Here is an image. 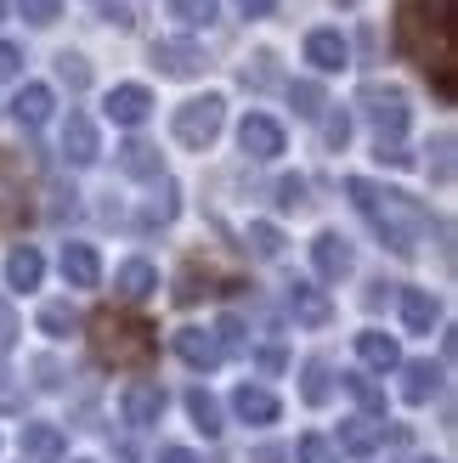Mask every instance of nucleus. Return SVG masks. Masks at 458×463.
Segmentation results:
<instances>
[{"instance_id": "obj_1", "label": "nucleus", "mask_w": 458, "mask_h": 463, "mask_svg": "<svg viewBox=\"0 0 458 463\" xmlns=\"http://www.w3.org/2000/svg\"><path fill=\"white\" fill-rule=\"evenodd\" d=\"M396 45L436 80L442 97H458V23H453L447 0H402Z\"/></svg>"}, {"instance_id": "obj_2", "label": "nucleus", "mask_w": 458, "mask_h": 463, "mask_svg": "<svg viewBox=\"0 0 458 463\" xmlns=\"http://www.w3.org/2000/svg\"><path fill=\"white\" fill-rule=\"evenodd\" d=\"M346 193H351L357 210L368 215V226L385 238L391 254H419V243L430 238V210L419 198H407L396 187H379V181H368V175H351Z\"/></svg>"}, {"instance_id": "obj_3", "label": "nucleus", "mask_w": 458, "mask_h": 463, "mask_svg": "<svg viewBox=\"0 0 458 463\" xmlns=\"http://www.w3.org/2000/svg\"><path fill=\"white\" fill-rule=\"evenodd\" d=\"M91 351L108 367H148L153 362V328L142 317H125V311H97L91 317Z\"/></svg>"}, {"instance_id": "obj_4", "label": "nucleus", "mask_w": 458, "mask_h": 463, "mask_svg": "<svg viewBox=\"0 0 458 463\" xmlns=\"http://www.w3.org/2000/svg\"><path fill=\"white\" fill-rule=\"evenodd\" d=\"M221 125H226V102H221V97H193V102H181L176 119H170L176 142H181V147H198V153L221 136Z\"/></svg>"}, {"instance_id": "obj_5", "label": "nucleus", "mask_w": 458, "mask_h": 463, "mask_svg": "<svg viewBox=\"0 0 458 463\" xmlns=\"http://www.w3.org/2000/svg\"><path fill=\"white\" fill-rule=\"evenodd\" d=\"M357 108H362V119L374 125V136L379 142H402V130H407V97L396 85H362V97H357Z\"/></svg>"}, {"instance_id": "obj_6", "label": "nucleus", "mask_w": 458, "mask_h": 463, "mask_svg": "<svg viewBox=\"0 0 458 463\" xmlns=\"http://www.w3.org/2000/svg\"><path fill=\"white\" fill-rule=\"evenodd\" d=\"M62 158L74 170H85V165L102 158V136H97V119H91V113H68L62 119Z\"/></svg>"}, {"instance_id": "obj_7", "label": "nucleus", "mask_w": 458, "mask_h": 463, "mask_svg": "<svg viewBox=\"0 0 458 463\" xmlns=\"http://www.w3.org/2000/svg\"><path fill=\"white\" fill-rule=\"evenodd\" d=\"M119 419L130 430H153L158 419H165V384H125V396H119Z\"/></svg>"}, {"instance_id": "obj_8", "label": "nucleus", "mask_w": 458, "mask_h": 463, "mask_svg": "<svg viewBox=\"0 0 458 463\" xmlns=\"http://www.w3.org/2000/svg\"><path fill=\"white\" fill-rule=\"evenodd\" d=\"M153 68L158 74H170V80H193V74H204V52L193 40H153Z\"/></svg>"}, {"instance_id": "obj_9", "label": "nucleus", "mask_w": 458, "mask_h": 463, "mask_svg": "<svg viewBox=\"0 0 458 463\" xmlns=\"http://www.w3.org/2000/svg\"><path fill=\"white\" fill-rule=\"evenodd\" d=\"M283 299H289L294 322H306V328H329V322H334V306H329V294L317 288V283H306V277H294Z\"/></svg>"}, {"instance_id": "obj_10", "label": "nucleus", "mask_w": 458, "mask_h": 463, "mask_svg": "<svg viewBox=\"0 0 458 463\" xmlns=\"http://www.w3.org/2000/svg\"><path fill=\"white\" fill-rule=\"evenodd\" d=\"M238 147L249 158H278L283 153V125L272 119V113H249V119L238 125Z\"/></svg>"}, {"instance_id": "obj_11", "label": "nucleus", "mask_w": 458, "mask_h": 463, "mask_svg": "<svg viewBox=\"0 0 458 463\" xmlns=\"http://www.w3.org/2000/svg\"><path fill=\"white\" fill-rule=\"evenodd\" d=\"M311 266H317V277H329V283H339V277H351V266H357V249L339 238V232H323V238L311 243Z\"/></svg>"}, {"instance_id": "obj_12", "label": "nucleus", "mask_w": 458, "mask_h": 463, "mask_svg": "<svg viewBox=\"0 0 458 463\" xmlns=\"http://www.w3.org/2000/svg\"><path fill=\"white\" fill-rule=\"evenodd\" d=\"M306 62L317 68V74H339V68L351 62V45L339 29H311L306 34Z\"/></svg>"}, {"instance_id": "obj_13", "label": "nucleus", "mask_w": 458, "mask_h": 463, "mask_svg": "<svg viewBox=\"0 0 458 463\" xmlns=\"http://www.w3.org/2000/svg\"><path fill=\"white\" fill-rule=\"evenodd\" d=\"M233 412H238V419L243 424H255V430H266V424H278V396H272V390L266 384H238L233 390Z\"/></svg>"}, {"instance_id": "obj_14", "label": "nucleus", "mask_w": 458, "mask_h": 463, "mask_svg": "<svg viewBox=\"0 0 458 463\" xmlns=\"http://www.w3.org/2000/svg\"><path fill=\"white\" fill-rule=\"evenodd\" d=\"M102 108H108L113 125H142L148 113H153V90L148 85H113Z\"/></svg>"}, {"instance_id": "obj_15", "label": "nucleus", "mask_w": 458, "mask_h": 463, "mask_svg": "<svg viewBox=\"0 0 458 463\" xmlns=\"http://www.w3.org/2000/svg\"><path fill=\"white\" fill-rule=\"evenodd\" d=\"M62 277H68V288H97L102 283V254L91 243H62Z\"/></svg>"}, {"instance_id": "obj_16", "label": "nucleus", "mask_w": 458, "mask_h": 463, "mask_svg": "<svg viewBox=\"0 0 458 463\" xmlns=\"http://www.w3.org/2000/svg\"><path fill=\"white\" fill-rule=\"evenodd\" d=\"M357 356H362V367H374V373H396V367H402V345L391 334L368 328V334H357Z\"/></svg>"}, {"instance_id": "obj_17", "label": "nucleus", "mask_w": 458, "mask_h": 463, "mask_svg": "<svg viewBox=\"0 0 458 463\" xmlns=\"http://www.w3.org/2000/svg\"><path fill=\"white\" fill-rule=\"evenodd\" d=\"M176 356L187 367H198V373H210V367H221V345H215V334H204V328H181L176 334Z\"/></svg>"}, {"instance_id": "obj_18", "label": "nucleus", "mask_w": 458, "mask_h": 463, "mask_svg": "<svg viewBox=\"0 0 458 463\" xmlns=\"http://www.w3.org/2000/svg\"><path fill=\"white\" fill-rule=\"evenodd\" d=\"M62 452H68V441L57 424H23V458L29 463H62Z\"/></svg>"}, {"instance_id": "obj_19", "label": "nucleus", "mask_w": 458, "mask_h": 463, "mask_svg": "<svg viewBox=\"0 0 458 463\" xmlns=\"http://www.w3.org/2000/svg\"><path fill=\"white\" fill-rule=\"evenodd\" d=\"M119 170H125V175H136V181H158V175H165V153L136 136V142H125V147H119Z\"/></svg>"}, {"instance_id": "obj_20", "label": "nucleus", "mask_w": 458, "mask_h": 463, "mask_svg": "<svg viewBox=\"0 0 458 463\" xmlns=\"http://www.w3.org/2000/svg\"><path fill=\"white\" fill-rule=\"evenodd\" d=\"M52 108H57L52 102V85H23L17 97H12V119L29 125V130H40L45 119H52Z\"/></svg>"}, {"instance_id": "obj_21", "label": "nucleus", "mask_w": 458, "mask_h": 463, "mask_svg": "<svg viewBox=\"0 0 458 463\" xmlns=\"http://www.w3.org/2000/svg\"><path fill=\"white\" fill-rule=\"evenodd\" d=\"M436 390H442V367L436 362H402V402L425 407Z\"/></svg>"}, {"instance_id": "obj_22", "label": "nucleus", "mask_w": 458, "mask_h": 463, "mask_svg": "<svg viewBox=\"0 0 458 463\" xmlns=\"http://www.w3.org/2000/svg\"><path fill=\"white\" fill-rule=\"evenodd\" d=\"M153 288H158V271H153L148 260H125L119 271H113V294L130 299V306H136V299H148Z\"/></svg>"}, {"instance_id": "obj_23", "label": "nucleus", "mask_w": 458, "mask_h": 463, "mask_svg": "<svg viewBox=\"0 0 458 463\" xmlns=\"http://www.w3.org/2000/svg\"><path fill=\"white\" fill-rule=\"evenodd\" d=\"M436 317H442V306H436V294H430V288H402V322H407V334H430V328H436Z\"/></svg>"}, {"instance_id": "obj_24", "label": "nucleus", "mask_w": 458, "mask_h": 463, "mask_svg": "<svg viewBox=\"0 0 458 463\" xmlns=\"http://www.w3.org/2000/svg\"><path fill=\"white\" fill-rule=\"evenodd\" d=\"M176 210H181V187H176V181H165V175H158V187H153V198L142 203V221H136V226H170L176 221Z\"/></svg>"}, {"instance_id": "obj_25", "label": "nucleus", "mask_w": 458, "mask_h": 463, "mask_svg": "<svg viewBox=\"0 0 458 463\" xmlns=\"http://www.w3.org/2000/svg\"><path fill=\"white\" fill-rule=\"evenodd\" d=\"M385 441V430L374 419H346L339 424V452H351V458H374Z\"/></svg>"}, {"instance_id": "obj_26", "label": "nucleus", "mask_w": 458, "mask_h": 463, "mask_svg": "<svg viewBox=\"0 0 458 463\" xmlns=\"http://www.w3.org/2000/svg\"><path fill=\"white\" fill-rule=\"evenodd\" d=\"M40 277H45L40 249H29V243H23V249H12V254H6V283H12V288H23V294H29V288H40Z\"/></svg>"}, {"instance_id": "obj_27", "label": "nucleus", "mask_w": 458, "mask_h": 463, "mask_svg": "<svg viewBox=\"0 0 458 463\" xmlns=\"http://www.w3.org/2000/svg\"><path fill=\"white\" fill-rule=\"evenodd\" d=\"M301 396H306V407H323V402L334 396V367H329L323 356H311V362L301 367Z\"/></svg>"}, {"instance_id": "obj_28", "label": "nucleus", "mask_w": 458, "mask_h": 463, "mask_svg": "<svg viewBox=\"0 0 458 463\" xmlns=\"http://www.w3.org/2000/svg\"><path fill=\"white\" fill-rule=\"evenodd\" d=\"M187 412H193V424H198L204 435H221V430H226V424H221V402H215L204 384H193V390H187Z\"/></svg>"}, {"instance_id": "obj_29", "label": "nucleus", "mask_w": 458, "mask_h": 463, "mask_svg": "<svg viewBox=\"0 0 458 463\" xmlns=\"http://www.w3.org/2000/svg\"><path fill=\"white\" fill-rule=\"evenodd\" d=\"M80 328V311L68 306V299H52V306H40V334H52V339H68Z\"/></svg>"}, {"instance_id": "obj_30", "label": "nucleus", "mask_w": 458, "mask_h": 463, "mask_svg": "<svg viewBox=\"0 0 458 463\" xmlns=\"http://www.w3.org/2000/svg\"><path fill=\"white\" fill-rule=\"evenodd\" d=\"M243 243H249V254H261V260H278V254H283V232L272 221H249Z\"/></svg>"}, {"instance_id": "obj_31", "label": "nucleus", "mask_w": 458, "mask_h": 463, "mask_svg": "<svg viewBox=\"0 0 458 463\" xmlns=\"http://www.w3.org/2000/svg\"><path fill=\"white\" fill-rule=\"evenodd\" d=\"M170 17L181 23V29H210L215 23V0H165Z\"/></svg>"}, {"instance_id": "obj_32", "label": "nucleus", "mask_w": 458, "mask_h": 463, "mask_svg": "<svg viewBox=\"0 0 458 463\" xmlns=\"http://www.w3.org/2000/svg\"><path fill=\"white\" fill-rule=\"evenodd\" d=\"M23 215H29V203H23V187H17V181H12L6 170H0V232L17 226Z\"/></svg>"}, {"instance_id": "obj_33", "label": "nucleus", "mask_w": 458, "mask_h": 463, "mask_svg": "<svg viewBox=\"0 0 458 463\" xmlns=\"http://www.w3.org/2000/svg\"><path fill=\"white\" fill-rule=\"evenodd\" d=\"M289 102H294V113H301V119H317V113L329 108V102H323V85H317V80H294V85H289Z\"/></svg>"}, {"instance_id": "obj_34", "label": "nucleus", "mask_w": 458, "mask_h": 463, "mask_svg": "<svg viewBox=\"0 0 458 463\" xmlns=\"http://www.w3.org/2000/svg\"><path fill=\"white\" fill-rule=\"evenodd\" d=\"M339 384L351 390V402H357L362 412H385V390H379L374 379H362V373H346V379H339Z\"/></svg>"}, {"instance_id": "obj_35", "label": "nucleus", "mask_w": 458, "mask_h": 463, "mask_svg": "<svg viewBox=\"0 0 458 463\" xmlns=\"http://www.w3.org/2000/svg\"><path fill=\"white\" fill-rule=\"evenodd\" d=\"M294 463H339V447L329 441V435H301V447L289 452Z\"/></svg>"}, {"instance_id": "obj_36", "label": "nucleus", "mask_w": 458, "mask_h": 463, "mask_svg": "<svg viewBox=\"0 0 458 463\" xmlns=\"http://www.w3.org/2000/svg\"><path fill=\"white\" fill-rule=\"evenodd\" d=\"M430 175H436V181H453V130H442L436 142H430Z\"/></svg>"}, {"instance_id": "obj_37", "label": "nucleus", "mask_w": 458, "mask_h": 463, "mask_svg": "<svg viewBox=\"0 0 458 463\" xmlns=\"http://www.w3.org/2000/svg\"><path fill=\"white\" fill-rule=\"evenodd\" d=\"M323 142H329L334 153H339V147L351 142V113H346V108H334L329 119H323Z\"/></svg>"}, {"instance_id": "obj_38", "label": "nucleus", "mask_w": 458, "mask_h": 463, "mask_svg": "<svg viewBox=\"0 0 458 463\" xmlns=\"http://www.w3.org/2000/svg\"><path fill=\"white\" fill-rule=\"evenodd\" d=\"M215 334H221V339H215V345H221V356H238L243 345H249V339H243V322H238V317H221V322H215Z\"/></svg>"}, {"instance_id": "obj_39", "label": "nucleus", "mask_w": 458, "mask_h": 463, "mask_svg": "<svg viewBox=\"0 0 458 463\" xmlns=\"http://www.w3.org/2000/svg\"><path fill=\"white\" fill-rule=\"evenodd\" d=\"M57 74L74 85V90H85V85H91V68H85V57H74V52H62V57H57Z\"/></svg>"}, {"instance_id": "obj_40", "label": "nucleus", "mask_w": 458, "mask_h": 463, "mask_svg": "<svg viewBox=\"0 0 458 463\" xmlns=\"http://www.w3.org/2000/svg\"><path fill=\"white\" fill-rule=\"evenodd\" d=\"M17 12L29 17V23H40V29H45V23H57V12H62V0H17Z\"/></svg>"}, {"instance_id": "obj_41", "label": "nucleus", "mask_w": 458, "mask_h": 463, "mask_svg": "<svg viewBox=\"0 0 458 463\" xmlns=\"http://www.w3.org/2000/svg\"><path fill=\"white\" fill-rule=\"evenodd\" d=\"M278 203H283V210H301V203H306V181L301 175H283L278 181Z\"/></svg>"}, {"instance_id": "obj_42", "label": "nucleus", "mask_w": 458, "mask_h": 463, "mask_svg": "<svg viewBox=\"0 0 458 463\" xmlns=\"http://www.w3.org/2000/svg\"><path fill=\"white\" fill-rule=\"evenodd\" d=\"M272 62H278V57L261 52V57H255V68H243V85H272V80H278V68H272Z\"/></svg>"}, {"instance_id": "obj_43", "label": "nucleus", "mask_w": 458, "mask_h": 463, "mask_svg": "<svg viewBox=\"0 0 458 463\" xmlns=\"http://www.w3.org/2000/svg\"><path fill=\"white\" fill-rule=\"evenodd\" d=\"M17 74H23V52L12 40H0V80H17Z\"/></svg>"}, {"instance_id": "obj_44", "label": "nucleus", "mask_w": 458, "mask_h": 463, "mask_svg": "<svg viewBox=\"0 0 458 463\" xmlns=\"http://www.w3.org/2000/svg\"><path fill=\"white\" fill-rule=\"evenodd\" d=\"M255 367H261V373L272 379V373H283V367H289V356L278 351V345H266V351H255Z\"/></svg>"}, {"instance_id": "obj_45", "label": "nucleus", "mask_w": 458, "mask_h": 463, "mask_svg": "<svg viewBox=\"0 0 458 463\" xmlns=\"http://www.w3.org/2000/svg\"><path fill=\"white\" fill-rule=\"evenodd\" d=\"M0 412H23V384L17 379H0Z\"/></svg>"}, {"instance_id": "obj_46", "label": "nucleus", "mask_w": 458, "mask_h": 463, "mask_svg": "<svg viewBox=\"0 0 458 463\" xmlns=\"http://www.w3.org/2000/svg\"><path fill=\"white\" fill-rule=\"evenodd\" d=\"M17 339V311H12V299H0V351Z\"/></svg>"}, {"instance_id": "obj_47", "label": "nucleus", "mask_w": 458, "mask_h": 463, "mask_svg": "<svg viewBox=\"0 0 458 463\" xmlns=\"http://www.w3.org/2000/svg\"><path fill=\"white\" fill-rule=\"evenodd\" d=\"M379 165H414V153L402 142H379Z\"/></svg>"}, {"instance_id": "obj_48", "label": "nucleus", "mask_w": 458, "mask_h": 463, "mask_svg": "<svg viewBox=\"0 0 458 463\" xmlns=\"http://www.w3.org/2000/svg\"><path fill=\"white\" fill-rule=\"evenodd\" d=\"M153 463H204V458H198L193 447H165V452H158Z\"/></svg>"}, {"instance_id": "obj_49", "label": "nucleus", "mask_w": 458, "mask_h": 463, "mask_svg": "<svg viewBox=\"0 0 458 463\" xmlns=\"http://www.w3.org/2000/svg\"><path fill=\"white\" fill-rule=\"evenodd\" d=\"M238 12L243 17H272V12H278V0H238Z\"/></svg>"}, {"instance_id": "obj_50", "label": "nucleus", "mask_w": 458, "mask_h": 463, "mask_svg": "<svg viewBox=\"0 0 458 463\" xmlns=\"http://www.w3.org/2000/svg\"><path fill=\"white\" fill-rule=\"evenodd\" d=\"M249 463H289V447H255Z\"/></svg>"}, {"instance_id": "obj_51", "label": "nucleus", "mask_w": 458, "mask_h": 463, "mask_svg": "<svg viewBox=\"0 0 458 463\" xmlns=\"http://www.w3.org/2000/svg\"><path fill=\"white\" fill-rule=\"evenodd\" d=\"M34 373H40V390H57L62 373H57V362H34Z\"/></svg>"}, {"instance_id": "obj_52", "label": "nucleus", "mask_w": 458, "mask_h": 463, "mask_svg": "<svg viewBox=\"0 0 458 463\" xmlns=\"http://www.w3.org/2000/svg\"><path fill=\"white\" fill-rule=\"evenodd\" d=\"M419 463H442V458H419Z\"/></svg>"}, {"instance_id": "obj_53", "label": "nucleus", "mask_w": 458, "mask_h": 463, "mask_svg": "<svg viewBox=\"0 0 458 463\" xmlns=\"http://www.w3.org/2000/svg\"><path fill=\"white\" fill-rule=\"evenodd\" d=\"M0 17H6V0H0Z\"/></svg>"}, {"instance_id": "obj_54", "label": "nucleus", "mask_w": 458, "mask_h": 463, "mask_svg": "<svg viewBox=\"0 0 458 463\" xmlns=\"http://www.w3.org/2000/svg\"><path fill=\"white\" fill-rule=\"evenodd\" d=\"M80 463H85V458H80Z\"/></svg>"}]
</instances>
